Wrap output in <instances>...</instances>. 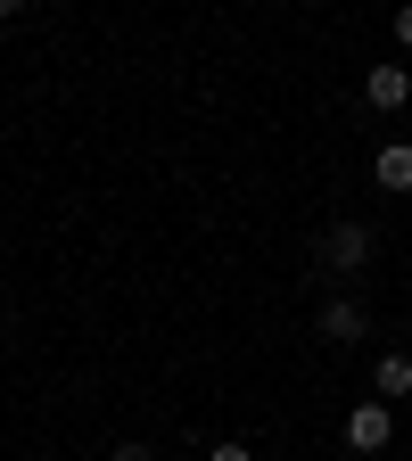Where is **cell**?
I'll list each match as a JSON object with an SVG mask.
<instances>
[{"instance_id":"obj_1","label":"cell","mask_w":412,"mask_h":461,"mask_svg":"<svg viewBox=\"0 0 412 461\" xmlns=\"http://www.w3.org/2000/svg\"><path fill=\"white\" fill-rule=\"evenodd\" d=\"M371 248H380L371 222H330V230H322V272H330V280H363Z\"/></svg>"},{"instance_id":"obj_6","label":"cell","mask_w":412,"mask_h":461,"mask_svg":"<svg viewBox=\"0 0 412 461\" xmlns=\"http://www.w3.org/2000/svg\"><path fill=\"white\" fill-rule=\"evenodd\" d=\"M371 395H380V403L412 395V355H380V371H371Z\"/></svg>"},{"instance_id":"obj_2","label":"cell","mask_w":412,"mask_h":461,"mask_svg":"<svg viewBox=\"0 0 412 461\" xmlns=\"http://www.w3.org/2000/svg\"><path fill=\"white\" fill-rule=\"evenodd\" d=\"M363 107L371 115H396V107H412V67H363Z\"/></svg>"},{"instance_id":"obj_3","label":"cell","mask_w":412,"mask_h":461,"mask_svg":"<svg viewBox=\"0 0 412 461\" xmlns=\"http://www.w3.org/2000/svg\"><path fill=\"white\" fill-rule=\"evenodd\" d=\"M388 437H396L388 403H380V395H363L355 412H346V445H355V453H388Z\"/></svg>"},{"instance_id":"obj_9","label":"cell","mask_w":412,"mask_h":461,"mask_svg":"<svg viewBox=\"0 0 412 461\" xmlns=\"http://www.w3.org/2000/svg\"><path fill=\"white\" fill-rule=\"evenodd\" d=\"M107 461H157V453H149V445H115Z\"/></svg>"},{"instance_id":"obj_8","label":"cell","mask_w":412,"mask_h":461,"mask_svg":"<svg viewBox=\"0 0 412 461\" xmlns=\"http://www.w3.org/2000/svg\"><path fill=\"white\" fill-rule=\"evenodd\" d=\"M396 50H412V0L396 9Z\"/></svg>"},{"instance_id":"obj_5","label":"cell","mask_w":412,"mask_h":461,"mask_svg":"<svg viewBox=\"0 0 412 461\" xmlns=\"http://www.w3.org/2000/svg\"><path fill=\"white\" fill-rule=\"evenodd\" d=\"M371 182H380V190H396V198L412 190V140H388V149L371 157Z\"/></svg>"},{"instance_id":"obj_4","label":"cell","mask_w":412,"mask_h":461,"mask_svg":"<svg viewBox=\"0 0 412 461\" xmlns=\"http://www.w3.org/2000/svg\"><path fill=\"white\" fill-rule=\"evenodd\" d=\"M314 330H322V346H363V330H371V321H363V305H355V297H330V305L314 313Z\"/></svg>"},{"instance_id":"obj_7","label":"cell","mask_w":412,"mask_h":461,"mask_svg":"<svg viewBox=\"0 0 412 461\" xmlns=\"http://www.w3.org/2000/svg\"><path fill=\"white\" fill-rule=\"evenodd\" d=\"M206 461H256V453H248V445H240V437H223V445H215V453H206Z\"/></svg>"},{"instance_id":"obj_10","label":"cell","mask_w":412,"mask_h":461,"mask_svg":"<svg viewBox=\"0 0 412 461\" xmlns=\"http://www.w3.org/2000/svg\"><path fill=\"white\" fill-rule=\"evenodd\" d=\"M25 9H33V0H0V17H25Z\"/></svg>"}]
</instances>
